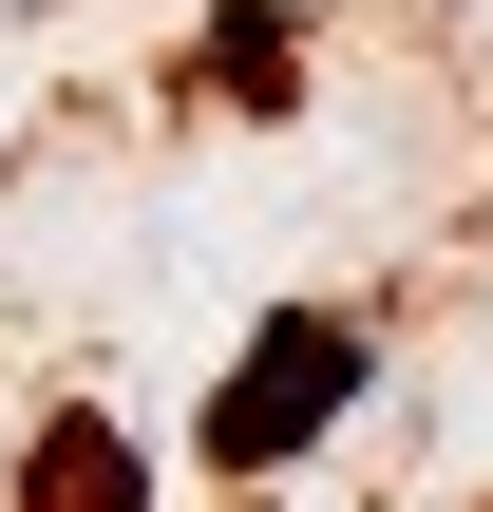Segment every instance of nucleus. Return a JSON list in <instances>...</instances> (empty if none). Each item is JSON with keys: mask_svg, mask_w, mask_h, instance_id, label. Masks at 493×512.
I'll list each match as a JSON object with an SVG mask.
<instances>
[{"mask_svg": "<svg viewBox=\"0 0 493 512\" xmlns=\"http://www.w3.org/2000/svg\"><path fill=\"white\" fill-rule=\"evenodd\" d=\"M380 399V323L361 304H266L247 342H228V380H209V418H190V475H285V456H323L342 418Z\"/></svg>", "mask_w": 493, "mask_h": 512, "instance_id": "1", "label": "nucleus"}, {"mask_svg": "<svg viewBox=\"0 0 493 512\" xmlns=\"http://www.w3.org/2000/svg\"><path fill=\"white\" fill-rule=\"evenodd\" d=\"M0 512H171V494H152V456H133V437H114L95 399H57V418H38V456H19V494H0Z\"/></svg>", "mask_w": 493, "mask_h": 512, "instance_id": "2", "label": "nucleus"}]
</instances>
